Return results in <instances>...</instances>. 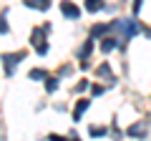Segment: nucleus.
<instances>
[{"label":"nucleus","mask_w":151,"mask_h":141,"mask_svg":"<svg viewBox=\"0 0 151 141\" xmlns=\"http://www.w3.org/2000/svg\"><path fill=\"white\" fill-rule=\"evenodd\" d=\"M108 30L124 33V38H121V40H129V38H134L136 33H139V25H136L134 20H113V23H108Z\"/></svg>","instance_id":"nucleus-1"},{"label":"nucleus","mask_w":151,"mask_h":141,"mask_svg":"<svg viewBox=\"0 0 151 141\" xmlns=\"http://www.w3.org/2000/svg\"><path fill=\"white\" fill-rule=\"evenodd\" d=\"M23 55H25V53H13V55H3V60H5V73H13V70H15L18 60H20Z\"/></svg>","instance_id":"nucleus-2"},{"label":"nucleus","mask_w":151,"mask_h":141,"mask_svg":"<svg viewBox=\"0 0 151 141\" xmlns=\"http://www.w3.org/2000/svg\"><path fill=\"white\" fill-rule=\"evenodd\" d=\"M33 43L35 48H45V28H33Z\"/></svg>","instance_id":"nucleus-3"},{"label":"nucleus","mask_w":151,"mask_h":141,"mask_svg":"<svg viewBox=\"0 0 151 141\" xmlns=\"http://www.w3.org/2000/svg\"><path fill=\"white\" fill-rule=\"evenodd\" d=\"M129 136H134V139H144V136H146V124H134V126H129Z\"/></svg>","instance_id":"nucleus-4"},{"label":"nucleus","mask_w":151,"mask_h":141,"mask_svg":"<svg viewBox=\"0 0 151 141\" xmlns=\"http://www.w3.org/2000/svg\"><path fill=\"white\" fill-rule=\"evenodd\" d=\"M60 10H63L65 18H78V15H81V10H78L73 3H63V5H60Z\"/></svg>","instance_id":"nucleus-5"},{"label":"nucleus","mask_w":151,"mask_h":141,"mask_svg":"<svg viewBox=\"0 0 151 141\" xmlns=\"http://www.w3.org/2000/svg\"><path fill=\"white\" fill-rule=\"evenodd\" d=\"M121 43V38H116V35H111V38H103V43H101V50L103 53H108V50H113L116 45Z\"/></svg>","instance_id":"nucleus-6"},{"label":"nucleus","mask_w":151,"mask_h":141,"mask_svg":"<svg viewBox=\"0 0 151 141\" xmlns=\"http://www.w3.org/2000/svg\"><path fill=\"white\" fill-rule=\"evenodd\" d=\"M108 33V23H101V25H93L91 28V38H98V35H106Z\"/></svg>","instance_id":"nucleus-7"},{"label":"nucleus","mask_w":151,"mask_h":141,"mask_svg":"<svg viewBox=\"0 0 151 141\" xmlns=\"http://www.w3.org/2000/svg\"><path fill=\"white\" fill-rule=\"evenodd\" d=\"M88 106H91V101H86V98H83V101H78V103H76V114H73V119L78 121V119H81V114L88 109Z\"/></svg>","instance_id":"nucleus-8"},{"label":"nucleus","mask_w":151,"mask_h":141,"mask_svg":"<svg viewBox=\"0 0 151 141\" xmlns=\"http://www.w3.org/2000/svg\"><path fill=\"white\" fill-rule=\"evenodd\" d=\"M103 8H106V5H103L101 0H88V3H86V10H88V13H96V10H103Z\"/></svg>","instance_id":"nucleus-9"},{"label":"nucleus","mask_w":151,"mask_h":141,"mask_svg":"<svg viewBox=\"0 0 151 141\" xmlns=\"http://www.w3.org/2000/svg\"><path fill=\"white\" fill-rule=\"evenodd\" d=\"M28 8H35V10H48V3L45 0H30V3H25Z\"/></svg>","instance_id":"nucleus-10"},{"label":"nucleus","mask_w":151,"mask_h":141,"mask_svg":"<svg viewBox=\"0 0 151 141\" xmlns=\"http://www.w3.org/2000/svg\"><path fill=\"white\" fill-rule=\"evenodd\" d=\"M91 50H93V40H88V43H86V45H83V48H81V50H78V55H81V58H86V55H88V53H91Z\"/></svg>","instance_id":"nucleus-11"},{"label":"nucleus","mask_w":151,"mask_h":141,"mask_svg":"<svg viewBox=\"0 0 151 141\" xmlns=\"http://www.w3.org/2000/svg\"><path fill=\"white\" fill-rule=\"evenodd\" d=\"M30 78H33V81H40V78H45V70H43V68H35V70H30Z\"/></svg>","instance_id":"nucleus-12"},{"label":"nucleus","mask_w":151,"mask_h":141,"mask_svg":"<svg viewBox=\"0 0 151 141\" xmlns=\"http://www.w3.org/2000/svg\"><path fill=\"white\" fill-rule=\"evenodd\" d=\"M98 76H101V78H111V81H113L111 68H108V65H101V68H98Z\"/></svg>","instance_id":"nucleus-13"},{"label":"nucleus","mask_w":151,"mask_h":141,"mask_svg":"<svg viewBox=\"0 0 151 141\" xmlns=\"http://www.w3.org/2000/svg\"><path fill=\"white\" fill-rule=\"evenodd\" d=\"M45 88H48V91L53 93L55 88H58V81H55V78H48V81H45Z\"/></svg>","instance_id":"nucleus-14"},{"label":"nucleus","mask_w":151,"mask_h":141,"mask_svg":"<svg viewBox=\"0 0 151 141\" xmlns=\"http://www.w3.org/2000/svg\"><path fill=\"white\" fill-rule=\"evenodd\" d=\"M106 134V129H101V126H96V129H91V136H103Z\"/></svg>","instance_id":"nucleus-15"},{"label":"nucleus","mask_w":151,"mask_h":141,"mask_svg":"<svg viewBox=\"0 0 151 141\" xmlns=\"http://www.w3.org/2000/svg\"><path fill=\"white\" fill-rule=\"evenodd\" d=\"M86 88H88V81H81L78 86H76V91H86Z\"/></svg>","instance_id":"nucleus-16"},{"label":"nucleus","mask_w":151,"mask_h":141,"mask_svg":"<svg viewBox=\"0 0 151 141\" xmlns=\"http://www.w3.org/2000/svg\"><path fill=\"white\" fill-rule=\"evenodd\" d=\"M0 33H8V25H5V18L0 20Z\"/></svg>","instance_id":"nucleus-17"},{"label":"nucleus","mask_w":151,"mask_h":141,"mask_svg":"<svg viewBox=\"0 0 151 141\" xmlns=\"http://www.w3.org/2000/svg\"><path fill=\"white\" fill-rule=\"evenodd\" d=\"M50 141H65V139H63V136H55V134H53V136H50Z\"/></svg>","instance_id":"nucleus-18"},{"label":"nucleus","mask_w":151,"mask_h":141,"mask_svg":"<svg viewBox=\"0 0 151 141\" xmlns=\"http://www.w3.org/2000/svg\"><path fill=\"white\" fill-rule=\"evenodd\" d=\"M70 141H78V139H76V136H73V139H70Z\"/></svg>","instance_id":"nucleus-19"}]
</instances>
